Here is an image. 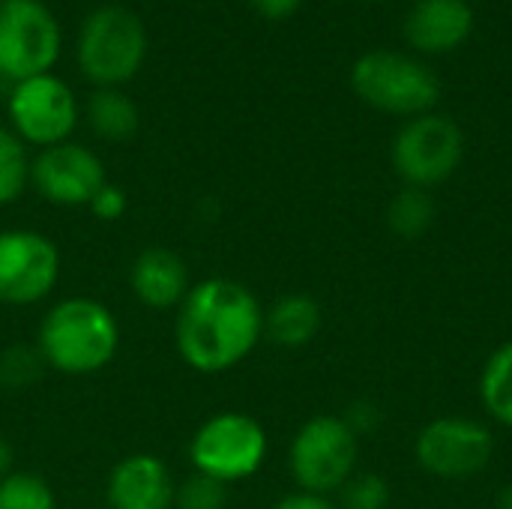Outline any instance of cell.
<instances>
[{"label":"cell","mask_w":512,"mask_h":509,"mask_svg":"<svg viewBox=\"0 0 512 509\" xmlns=\"http://www.w3.org/2000/svg\"><path fill=\"white\" fill-rule=\"evenodd\" d=\"M174 339L189 369L222 375L237 369L264 339V309L246 285L210 276L195 282L177 306Z\"/></svg>","instance_id":"cell-1"},{"label":"cell","mask_w":512,"mask_h":509,"mask_svg":"<svg viewBox=\"0 0 512 509\" xmlns=\"http://www.w3.org/2000/svg\"><path fill=\"white\" fill-rule=\"evenodd\" d=\"M36 348L45 366L60 375H93L114 363L120 351V321L93 297H66L42 315Z\"/></svg>","instance_id":"cell-2"},{"label":"cell","mask_w":512,"mask_h":509,"mask_svg":"<svg viewBox=\"0 0 512 509\" xmlns=\"http://www.w3.org/2000/svg\"><path fill=\"white\" fill-rule=\"evenodd\" d=\"M147 57V30L141 18L117 3L93 9L78 30V66L96 87H120Z\"/></svg>","instance_id":"cell-3"},{"label":"cell","mask_w":512,"mask_h":509,"mask_svg":"<svg viewBox=\"0 0 512 509\" xmlns=\"http://www.w3.org/2000/svg\"><path fill=\"white\" fill-rule=\"evenodd\" d=\"M351 87L366 105L408 120L429 114L441 99L438 75L426 63L399 51L363 54L351 69Z\"/></svg>","instance_id":"cell-4"},{"label":"cell","mask_w":512,"mask_h":509,"mask_svg":"<svg viewBox=\"0 0 512 509\" xmlns=\"http://www.w3.org/2000/svg\"><path fill=\"white\" fill-rule=\"evenodd\" d=\"M360 459V438L336 414L306 420L288 450V471L303 492L336 495L354 474Z\"/></svg>","instance_id":"cell-5"},{"label":"cell","mask_w":512,"mask_h":509,"mask_svg":"<svg viewBox=\"0 0 512 509\" xmlns=\"http://www.w3.org/2000/svg\"><path fill=\"white\" fill-rule=\"evenodd\" d=\"M267 432L243 411L213 414L198 426L189 444V459L198 474H207L225 486L255 477L267 462Z\"/></svg>","instance_id":"cell-6"},{"label":"cell","mask_w":512,"mask_h":509,"mask_svg":"<svg viewBox=\"0 0 512 509\" xmlns=\"http://www.w3.org/2000/svg\"><path fill=\"white\" fill-rule=\"evenodd\" d=\"M60 45V24L42 0H0V78L6 84L51 72Z\"/></svg>","instance_id":"cell-7"},{"label":"cell","mask_w":512,"mask_h":509,"mask_svg":"<svg viewBox=\"0 0 512 509\" xmlns=\"http://www.w3.org/2000/svg\"><path fill=\"white\" fill-rule=\"evenodd\" d=\"M465 156L462 129L441 114L411 117L393 138L390 159L405 186L432 189L456 174Z\"/></svg>","instance_id":"cell-8"},{"label":"cell","mask_w":512,"mask_h":509,"mask_svg":"<svg viewBox=\"0 0 512 509\" xmlns=\"http://www.w3.org/2000/svg\"><path fill=\"white\" fill-rule=\"evenodd\" d=\"M6 108L12 132L24 144H36L39 150L69 141L81 117L72 87L54 72L12 84L6 93Z\"/></svg>","instance_id":"cell-9"},{"label":"cell","mask_w":512,"mask_h":509,"mask_svg":"<svg viewBox=\"0 0 512 509\" xmlns=\"http://www.w3.org/2000/svg\"><path fill=\"white\" fill-rule=\"evenodd\" d=\"M495 456V435L471 417H438L414 441L417 465L438 480H468L486 471Z\"/></svg>","instance_id":"cell-10"},{"label":"cell","mask_w":512,"mask_h":509,"mask_svg":"<svg viewBox=\"0 0 512 509\" xmlns=\"http://www.w3.org/2000/svg\"><path fill=\"white\" fill-rule=\"evenodd\" d=\"M60 279V252L51 237L30 228L0 231V303H42Z\"/></svg>","instance_id":"cell-11"},{"label":"cell","mask_w":512,"mask_h":509,"mask_svg":"<svg viewBox=\"0 0 512 509\" xmlns=\"http://www.w3.org/2000/svg\"><path fill=\"white\" fill-rule=\"evenodd\" d=\"M105 183L102 159L75 141L42 147L30 159V186L57 207H87Z\"/></svg>","instance_id":"cell-12"},{"label":"cell","mask_w":512,"mask_h":509,"mask_svg":"<svg viewBox=\"0 0 512 509\" xmlns=\"http://www.w3.org/2000/svg\"><path fill=\"white\" fill-rule=\"evenodd\" d=\"M174 477L153 453H132L120 459L105 486L108 509H174Z\"/></svg>","instance_id":"cell-13"},{"label":"cell","mask_w":512,"mask_h":509,"mask_svg":"<svg viewBox=\"0 0 512 509\" xmlns=\"http://www.w3.org/2000/svg\"><path fill=\"white\" fill-rule=\"evenodd\" d=\"M192 276L186 261L165 249V246H150L144 252H138V258L132 261L129 270V288L135 294V300L147 309H177L189 288H192Z\"/></svg>","instance_id":"cell-14"},{"label":"cell","mask_w":512,"mask_h":509,"mask_svg":"<svg viewBox=\"0 0 512 509\" xmlns=\"http://www.w3.org/2000/svg\"><path fill=\"white\" fill-rule=\"evenodd\" d=\"M474 30V9L468 0H417L408 12L405 33L414 48L444 54L459 48Z\"/></svg>","instance_id":"cell-15"},{"label":"cell","mask_w":512,"mask_h":509,"mask_svg":"<svg viewBox=\"0 0 512 509\" xmlns=\"http://www.w3.org/2000/svg\"><path fill=\"white\" fill-rule=\"evenodd\" d=\"M324 324L321 306L309 294H285L264 309V339L279 348H306Z\"/></svg>","instance_id":"cell-16"},{"label":"cell","mask_w":512,"mask_h":509,"mask_svg":"<svg viewBox=\"0 0 512 509\" xmlns=\"http://www.w3.org/2000/svg\"><path fill=\"white\" fill-rule=\"evenodd\" d=\"M84 120L105 141H126L138 132V105L117 87H99L84 102Z\"/></svg>","instance_id":"cell-17"},{"label":"cell","mask_w":512,"mask_h":509,"mask_svg":"<svg viewBox=\"0 0 512 509\" xmlns=\"http://www.w3.org/2000/svg\"><path fill=\"white\" fill-rule=\"evenodd\" d=\"M480 402L495 423L512 429V342L489 354L480 372Z\"/></svg>","instance_id":"cell-18"},{"label":"cell","mask_w":512,"mask_h":509,"mask_svg":"<svg viewBox=\"0 0 512 509\" xmlns=\"http://www.w3.org/2000/svg\"><path fill=\"white\" fill-rule=\"evenodd\" d=\"M432 222H435V198L429 195V189L405 186L387 204V225L396 237L417 240L432 228Z\"/></svg>","instance_id":"cell-19"},{"label":"cell","mask_w":512,"mask_h":509,"mask_svg":"<svg viewBox=\"0 0 512 509\" xmlns=\"http://www.w3.org/2000/svg\"><path fill=\"white\" fill-rule=\"evenodd\" d=\"M30 186L27 144L6 126H0V207L15 204Z\"/></svg>","instance_id":"cell-20"},{"label":"cell","mask_w":512,"mask_h":509,"mask_svg":"<svg viewBox=\"0 0 512 509\" xmlns=\"http://www.w3.org/2000/svg\"><path fill=\"white\" fill-rule=\"evenodd\" d=\"M0 509H57V498L45 477L12 471L0 480Z\"/></svg>","instance_id":"cell-21"},{"label":"cell","mask_w":512,"mask_h":509,"mask_svg":"<svg viewBox=\"0 0 512 509\" xmlns=\"http://www.w3.org/2000/svg\"><path fill=\"white\" fill-rule=\"evenodd\" d=\"M45 360L39 354V348H24V345H12L6 351H0V387L9 393H21L30 390L42 372H45Z\"/></svg>","instance_id":"cell-22"},{"label":"cell","mask_w":512,"mask_h":509,"mask_svg":"<svg viewBox=\"0 0 512 509\" xmlns=\"http://www.w3.org/2000/svg\"><path fill=\"white\" fill-rule=\"evenodd\" d=\"M225 504H228V486L198 471H192L174 489V509H225Z\"/></svg>","instance_id":"cell-23"},{"label":"cell","mask_w":512,"mask_h":509,"mask_svg":"<svg viewBox=\"0 0 512 509\" xmlns=\"http://www.w3.org/2000/svg\"><path fill=\"white\" fill-rule=\"evenodd\" d=\"M342 509H387L390 507V483L381 474H354L339 492Z\"/></svg>","instance_id":"cell-24"},{"label":"cell","mask_w":512,"mask_h":509,"mask_svg":"<svg viewBox=\"0 0 512 509\" xmlns=\"http://www.w3.org/2000/svg\"><path fill=\"white\" fill-rule=\"evenodd\" d=\"M87 207H90V213H93L96 219H102V222H117V219L126 213L129 201H126V192H123L120 186L105 183V186L93 195V201H90Z\"/></svg>","instance_id":"cell-25"},{"label":"cell","mask_w":512,"mask_h":509,"mask_svg":"<svg viewBox=\"0 0 512 509\" xmlns=\"http://www.w3.org/2000/svg\"><path fill=\"white\" fill-rule=\"evenodd\" d=\"M345 423H348V426L354 429V435L360 438V435H369V432L378 429L381 411H378L372 402H354V405L348 408V414H345Z\"/></svg>","instance_id":"cell-26"},{"label":"cell","mask_w":512,"mask_h":509,"mask_svg":"<svg viewBox=\"0 0 512 509\" xmlns=\"http://www.w3.org/2000/svg\"><path fill=\"white\" fill-rule=\"evenodd\" d=\"M273 509H342L339 501H333V495H315V492H291L285 498H279Z\"/></svg>","instance_id":"cell-27"},{"label":"cell","mask_w":512,"mask_h":509,"mask_svg":"<svg viewBox=\"0 0 512 509\" xmlns=\"http://www.w3.org/2000/svg\"><path fill=\"white\" fill-rule=\"evenodd\" d=\"M264 18H270V21H282V18H288V15H294L297 12V6L303 3V0H249Z\"/></svg>","instance_id":"cell-28"},{"label":"cell","mask_w":512,"mask_h":509,"mask_svg":"<svg viewBox=\"0 0 512 509\" xmlns=\"http://www.w3.org/2000/svg\"><path fill=\"white\" fill-rule=\"evenodd\" d=\"M6 474H12V447H9V441L0 435V480H3Z\"/></svg>","instance_id":"cell-29"},{"label":"cell","mask_w":512,"mask_h":509,"mask_svg":"<svg viewBox=\"0 0 512 509\" xmlns=\"http://www.w3.org/2000/svg\"><path fill=\"white\" fill-rule=\"evenodd\" d=\"M498 509H512V483L501 489V495H498Z\"/></svg>","instance_id":"cell-30"}]
</instances>
